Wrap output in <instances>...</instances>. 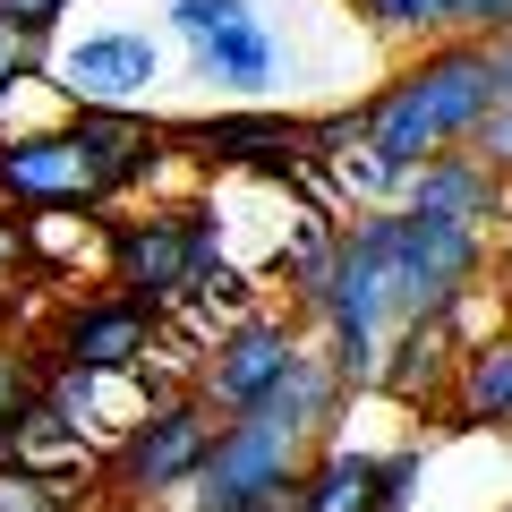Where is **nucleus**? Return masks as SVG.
I'll use <instances>...</instances> for the list:
<instances>
[{
  "instance_id": "1",
  "label": "nucleus",
  "mask_w": 512,
  "mask_h": 512,
  "mask_svg": "<svg viewBox=\"0 0 512 512\" xmlns=\"http://www.w3.org/2000/svg\"><path fill=\"white\" fill-rule=\"evenodd\" d=\"M487 111H495V43L487 35H436L367 94V146L410 180L427 154L470 146Z\"/></svg>"
},
{
  "instance_id": "2",
  "label": "nucleus",
  "mask_w": 512,
  "mask_h": 512,
  "mask_svg": "<svg viewBox=\"0 0 512 512\" xmlns=\"http://www.w3.org/2000/svg\"><path fill=\"white\" fill-rule=\"evenodd\" d=\"M214 410L197 402V393H171V402H146L137 419L120 427V444H111V461H103V487L111 495H180V487H197V470H205V453H214Z\"/></svg>"
},
{
  "instance_id": "3",
  "label": "nucleus",
  "mask_w": 512,
  "mask_h": 512,
  "mask_svg": "<svg viewBox=\"0 0 512 512\" xmlns=\"http://www.w3.org/2000/svg\"><path fill=\"white\" fill-rule=\"evenodd\" d=\"M308 453H316V436H299L291 419L239 410V419H222V436H214L188 495H197V512H239V504H265V495H291Z\"/></svg>"
},
{
  "instance_id": "4",
  "label": "nucleus",
  "mask_w": 512,
  "mask_h": 512,
  "mask_svg": "<svg viewBox=\"0 0 512 512\" xmlns=\"http://www.w3.org/2000/svg\"><path fill=\"white\" fill-rule=\"evenodd\" d=\"M393 274H402V316H453L470 299V282L487 274V231L393 205Z\"/></svg>"
},
{
  "instance_id": "5",
  "label": "nucleus",
  "mask_w": 512,
  "mask_h": 512,
  "mask_svg": "<svg viewBox=\"0 0 512 512\" xmlns=\"http://www.w3.org/2000/svg\"><path fill=\"white\" fill-rule=\"evenodd\" d=\"M43 77L77 111H146L163 86V43H154V26H94V35L60 43L43 60Z\"/></svg>"
},
{
  "instance_id": "6",
  "label": "nucleus",
  "mask_w": 512,
  "mask_h": 512,
  "mask_svg": "<svg viewBox=\"0 0 512 512\" xmlns=\"http://www.w3.org/2000/svg\"><path fill=\"white\" fill-rule=\"evenodd\" d=\"M111 274H120V291L146 299V308H171V299H188L214 274V222H205L197 205H188V214L111 222Z\"/></svg>"
},
{
  "instance_id": "7",
  "label": "nucleus",
  "mask_w": 512,
  "mask_h": 512,
  "mask_svg": "<svg viewBox=\"0 0 512 512\" xmlns=\"http://www.w3.org/2000/svg\"><path fill=\"white\" fill-rule=\"evenodd\" d=\"M291 359H299V333L282 325V316H239V325H222L214 350H205L197 402L214 410V419H239V410H256L282 376H291Z\"/></svg>"
},
{
  "instance_id": "8",
  "label": "nucleus",
  "mask_w": 512,
  "mask_h": 512,
  "mask_svg": "<svg viewBox=\"0 0 512 512\" xmlns=\"http://www.w3.org/2000/svg\"><path fill=\"white\" fill-rule=\"evenodd\" d=\"M0 197H18L26 214H86V205H111L94 154L77 146V128H35V137H9L0 146Z\"/></svg>"
},
{
  "instance_id": "9",
  "label": "nucleus",
  "mask_w": 512,
  "mask_h": 512,
  "mask_svg": "<svg viewBox=\"0 0 512 512\" xmlns=\"http://www.w3.org/2000/svg\"><path fill=\"white\" fill-rule=\"evenodd\" d=\"M146 342H154V308L137 291H94V299H77L69 316H60V333H52V359L60 367H94V376H128V367L146 359Z\"/></svg>"
},
{
  "instance_id": "10",
  "label": "nucleus",
  "mask_w": 512,
  "mask_h": 512,
  "mask_svg": "<svg viewBox=\"0 0 512 512\" xmlns=\"http://www.w3.org/2000/svg\"><path fill=\"white\" fill-rule=\"evenodd\" d=\"M171 146L197 154V163H274V171H299L308 163V120L291 111H214V120H171Z\"/></svg>"
},
{
  "instance_id": "11",
  "label": "nucleus",
  "mask_w": 512,
  "mask_h": 512,
  "mask_svg": "<svg viewBox=\"0 0 512 512\" xmlns=\"http://www.w3.org/2000/svg\"><path fill=\"white\" fill-rule=\"evenodd\" d=\"M69 128H77V146L94 154V171H103L111 197L146 188L154 171H163V154H180V146H171V128L146 120V111H69Z\"/></svg>"
},
{
  "instance_id": "12",
  "label": "nucleus",
  "mask_w": 512,
  "mask_h": 512,
  "mask_svg": "<svg viewBox=\"0 0 512 512\" xmlns=\"http://www.w3.org/2000/svg\"><path fill=\"white\" fill-rule=\"evenodd\" d=\"M402 205H419V214H453V222H478V231H487V222L504 214V171H495L478 146L427 154V163L402 180Z\"/></svg>"
},
{
  "instance_id": "13",
  "label": "nucleus",
  "mask_w": 512,
  "mask_h": 512,
  "mask_svg": "<svg viewBox=\"0 0 512 512\" xmlns=\"http://www.w3.org/2000/svg\"><path fill=\"white\" fill-rule=\"evenodd\" d=\"M274 77H282V43L265 35V18H239L214 43H197V86H214L222 103H265Z\"/></svg>"
},
{
  "instance_id": "14",
  "label": "nucleus",
  "mask_w": 512,
  "mask_h": 512,
  "mask_svg": "<svg viewBox=\"0 0 512 512\" xmlns=\"http://www.w3.org/2000/svg\"><path fill=\"white\" fill-rule=\"evenodd\" d=\"M291 512H384V461L350 453V444L308 453V470L291 487Z\"/></svg>"
},
{
  "instance_id": "15",
  "label": "nucleus",
  "mask_w": 512,
  "mask_h": 512,
  "mask_svg": "<svg viewBox=\"0 0 512 512\" xmlns=\"http://www.w3.org/2000/svg\"><path fill=\"white\" fill-rule=\"evenodd\" d=\"M453 419L512 427V325L461 342V359H453Z\"/></svg>"
},
{
  "instance_id": "16",
  "label": "nucleus",
  "mask_w": 512,
  "mask_h": 512,
  "mask_svg": "<svg viewBox=\"0 0 512 512\" xmlns=\"http://www.w3.org/2000/svg\"><path fill=\"white\" fill-rule=\"evenodd\" d=\"M461 342H453V316H402L393 325V350H384L376 384L384 393H402V402H419V393H436L444 376H453Z\"/></svg>"
},
{
  "instance_id": "17",
  "label": "nucleus",
  "mask_w": 512,
  "mask_h": 512,
  "mask_svg": "<svg viewBox=\"0 0 512 512\" xmlns=\"http://www.w3.org/2000/svg\"><path fill=\"white\" fill-rule=\"evenodd\" d=\"M376 35H402V43H436V35H453L444 26V0H350Z\"/></svg>"
},
{
  "instance_id": "18",
  "label": "nucleus",
  "mask_w": 512,
  "mask_h": 512,
  "mask_svg": "<svg viewBox=\"0 0 512 512\" xmlns=\"http://www.w3.org/2000/svg\"><path fill=\"white\" fill-rule=\"evenodd\" d=\"M239 18H265V9H256V0H163V26L188 43V52L214 43L222 26H239Z\"/></svg>"
},
{
  "instance_id": "19",
  "label": "nucleus",
  "mask_w": 512,
  "mask_h": 512,
  "mask_svg": "<svg viewBox=\"0 0 512 512\" xmlns=\"http://www.w3.org/2000/svg\"><path fill=\"white\" fill-rule=\"evenodd\" d=\"M453 35H512V0H444Z\"/></svg>"
},
{
  "instance_id": "20",
  "label": "nucleus",
  "mask_w": 512,
  "mask_h": 512,
  "mask_svg": "<svg viewBox=\"0 0 512 512\" xmlns=\"http://www.w3.org/2000/svg\"><path fill=\"white\" fill-rule=\"evenodd\" d=\"M470 146H478V154H487V163L512 180V94H495V111L478 120V137H470Z\"/></svg>"
},
{
  "instance_id": "21",
  "label": "nucleus",
  "mask_w": 512,
  "mask_h": 512,
  "mask_svg": "<svg viewBox=\"0 0 512 512\" xmlns=\"http://www.w3.org/2000/svg\"><path fill=\"white\" fill-rule=\"evenodd\" d=\"M35 402H43V393H35V384H26V367L9 359V350H0V436H9V427H18V419H26V410H35Z\"/></svg>"
},
{
  "instance_id": "22",
  "label": "nucleus",
  "mask_w": 512,
  "mask_h": 512,
  "mask_svg": "<svg viewBox=\"0 0 512 512\" xmlns=\"http://www.w3.org/2000/svg\"><path fill=\"white\" fill-rule=\"evenodd\" d=\"M0 9H9V18H26V26H35V35H52V26L69 18L77 0H0Z\"/></svg>"
},
{
  "instance_id": "23",
  "label": "nucleus",
  "mask_w": 512,
  "mask_h": 512,
  "mask_svg": "<svg viewBox=\"0 0 512 512\" xmlns=\"http://www.w3.org/2000/svg\"><path fill=\"white\" fill-rule=\"evenodd\" d=\"M18 265H35V248H26V222H0V274H18Z\"/></svg>"
},
{
  "instance_id": "24",
  "label": "nucleus",
  "mask_w": 512,
  "mask_h": 512,
  "mask_svg": "<svg viewBox=\"0 0 512 512\" xmlns=\"http://www.w3.org/2000/svg\"><path fill=\"white\" fill-rule=\"evenodd\" d=\"M495 43V94H512V35H487Z\"/></svg>"
},
{
  "instance_id": "25",
  "label": "nucleus",
  "mask_w": 512,
  "mask_h": 512,
  "mask_svg": "<svg viewBox=\"0 0 512 512\" xmlns=\"http://www.w3.org/2000/svg\"><path fill=\"white\" fill-rule=\"evenodd\" d=\"M495 512H512V495H504V504H495Z\"/></svg>"
}]
</instances>
